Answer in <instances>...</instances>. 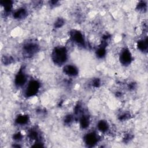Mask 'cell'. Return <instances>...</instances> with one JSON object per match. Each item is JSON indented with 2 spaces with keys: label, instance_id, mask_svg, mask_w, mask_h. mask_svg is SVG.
<instances>
[{
  "label": "cell",
  "instance_id": "cell-1",
  "mask_svg": "<svg viewBox=\"0 0 148 148\" xmlns=\"http://www.w3.org/2000/svg\"><path fill=\"white\" fill-rule=\"evenodd\" d=\"M51 56L53 61L56 65H62L67 60V50L64 46H57L53 50Z\"/></svg>",
  "mask_w": 148,
  "mask_h": 148
},
{
  "label": "cell",
  "instance_id": "cell-2",
  "mask_svg": "<svg viewBox=\"0 0 148 148\" xmlns=\"http://www.w3.org/2000/svg\"><path fill=\"white\" fill-rule=\"evenodd\" d=\"M40 88V83L36 80H30L27 84L25 88V95L27 97H31L36 95Z\"/></svg>",
  "mask_w": 148,
  "mask_h": 148
},
{
  "label": "cell",
  "instance_id": "cell-3",
  "mask_svg": "<svg viewBox=\"0 0 148 148\" xmlns=\"http://www.w3.org/2000/svg\"><path fill=\"white\" fill-rule=\"evenodd\" d=\"M39 50V46L37 43L33 42H28L25 43L23 47V53L28 57L34 56Z\"/></svg>",
  "mask_w": 148,
  "mask_h": 148
},
{
  "label": "cell",
  "instance_id": "cell-4",
  "mask_svg": "<svg viewBox=\"0 0 148 148\" xmlns=\"http://www.w3.org/2000/svg\"><path fill=\"white\" fill-rule=\"evenodd\" d=\"M71 40L79 46H85V40L83 34L77 30H72L70 32Z\"/></svg>",
  "mask_w": 148,
  "mask_h": 148
},
{
  "label": "cell",
  "instance_id": "cell-5",
  "mask_svg": "<svg viewBox=\"0 0 148 148\" xmlns=\"http://www.w3.org/2000/svg\"><path fill=\"white\" fill-rule=\"evenodd\" d=\"M132 54L128 49L124 48L120 51L119 60L120 63L123 65H128L132 61Z\"/></svg>",
  "mask_w": 148,
  "mask_h": 148
},
{
  "label": "cell",
  "instance_id": "cell-6",
  "mask_svg": "<svg viewBox=\"0 0 148 148\" xmlns=\"http://www.w3.org/2000/svg\"><path fill=\"white\" fill-rule=\"evenodd\" d=\"M99 138L96 132H90L87 133L84 137L85 144L88 147H92L98 142Z\"/></svg>",
  "mask_w": 148,
  "mask_h": 148
},
{
  "label": "cell",
  "instance_id": "cell-7",
  "mask_svg": "<svg viewBox=\"0 0 148 148\" xmlns=\"http://www.w3.org/2000/svg\"><path fill=\"white\" fill-rule=\"evenodd\" d=\"M27 78L23 68H21L16 75L14 77V84L17 87L23 86L27 82Z\"/></svg>",
  "mask_w": 148,
  "mask_h": 148
},
{
  "label": "cell",
  "instance_id": "cell-8",
  "mask_svg": "<svg viewBox=\"0 0 148 148\" xmlns=\"http://www.w3.org/2000/svg\"><path fill=\"white\" fill-rule=\"evenodd\" d=\"M63 72L69 77H75L78 75V69L74 65H65L63 68Z\"/></svg>",
  "mask_w": 148,
  "mask_h": 148
},
{
  "label": "cell",
  "instance_id": "cell-9",
  "mask_svg": "<svg viewBox=\"0 0 148 148\" xmlns=\"http://www.w3.org/2000/svg\"><path fill=\"white\" fill-rule=\"evenodd\" d=\"M97 128L98 131L102 133L108 132L109 131L110 127L107 121L105 120H99L97 125Z\"/></svg>",
  "mask_w": 148,
  "mask_h": 148
},
{
  "label": "cell",
  "instance_id": "cell-10",
  "mask_svg": "<svg viewBox=\"0 0 148 148\" xmlns=\"http://www.w3.org/2000/svg\"><path fill=\"white\" fill-rule=\"evenodd\" d=\"M27 14V11L24 8H20L16 10L13 13V16L15 19H22L24 18Z\"/></svg>",
  "mask_w": 148,
  "mask_h": 148
},
{
  "label": "cell",
  "instance_id": "cell-11",
  "mask_svg": "<svg viewBox=\"0 0 148 148\" xmlns=\"http://www.w3.org/2000/svg\"><path fill=\"white\" fill-rule=\"evenodd\" d=\"M28 121L29 117L25 114H20L18 116L15 120L16 123L19 125H24L28 123Z\"/></svg>",
  "mask_w": 148,
  "mask_h": 148
},
{
  "label": "cell",
  "instance_id": "cell-12",
  "mask_svg": "<svg viewBox=\"0 0 148 148\" xmlns=\"http://www.w3.org/2000/svg\"><path fill=\"white\" fill-rule=\"evenodd\" d=\"M79 124L82 128L86 129L90 125V119L87 115L83 114L79 119Z\"/></svg>",
  "mask_w": 148,
  "mask_h": 148
},
{
  "label": "cell",
  "instance_id": "cell-13",
  "mask_svg": "<svg viewBox=\"0 0 148 148\" xmlns=\"http://www.w3.org/2000/svg\"><path fill=\"white\" fill-rule=\"evenodd\" d=\"M137 47L138 49L141 51H147V39L146 37L140 40L137 43Z\"/></svg>",
  "mask_w": 148,
  "mask_h": 148
},
{
  "label": "cell",
  "instance_id": "cell-14",
  "mask_svg": "<svg viewBox=\"0 0 148 148\" xmlns=\"http://www.w3.org/2000/svg\"><path fill=\"white\" fill-rule=\"evenodd\" d=\"M106 49L105 47L104 46H100L97 50L96 51V54L98 58H102L104 57L106 55Z\"/></svg>",
  "mask_w": 148,
  "mask_h": 148
},
{
  "label": "cell",
  "instance_id": "cell-15",
  "mask_svg": "<svg viewBox=\"0 0 148 148\" xmlns=\"http://www.w3.org/2000/svg\"><path fill=\"white\" fill-rule=\"evenodd\" d=\"M147 8V5L146 3H145V2L143 1H141L139 3V4L137 5V9L139 10V11H142V12H144L145 10H146Z\"/></svg>",
  "mask_w": 148,
  "mask_h": 148
},
{
  "label": "cell",
  "instance_id": "cell-16",
  "mask_svg": "<svg viewBox=\"0 0 148 148\" xmlns=\"http://www.w3.org/2000/svg\"><path fill=\"white\" fill-rule=\"evenodd\" d=\"M64 24V20L62 18H59L56 20V21L54 23V27L56 28H61V27H62Z\"/></svg>",
  "mask_w": 148,
  "mask_h": 148
},
{
  "label": "cell",
  "instance_id": "cell-17",
  "mask_svg": "<svg viewBox=\"0 0 148 148\" xmlns=\"http://www.w3.org/2000/svg\"><path fill=\"white\" fill-rule=\"evenodd\" d=\"M13 60V59L10 56H5L2 58V61L3 62L4 64H5V65H9V64H11Z\"/></svg>",
  "mask_w": 148,
  "mask_h": 148
},
{
  "label": "cell",
  "instance_id": "cell-18",
  "mask_svg": "<svg viewBox=\"0 0 148 148\" xmlns=\"http://www.w3.org/2000/svg\"><path fill=\"white\" fill-rule=\"evenodd\" d=\"M73 117L72 115L68 114V115H66L65 117H64V121L65 124H71V123L73 121Z\"/></svg>",
  "mask_w": 148,
  "mask_h": 148
},
{
  "label": "cell",
  "instance_id": "cell-19",
  "mask_svg": "<svg viewBox=\"0 0 148 148\" xmlns=\"http://www.w3.org/2000/svg\"><path fill=\"white\" fill-rule=\"evenodd\" d=\"M101 81L98 78H96V79H94L92 83H91V84L92 86L94 87H95V88H97V87H99L101 85Z\"/></svg>",
  "mask_w": 148,
  "mask_h": 148
},
{
  "label": "cell",
  "instance_id": "cell-20",
  "mask_svg": "<svg viewBox=\"0 0 148 148\" xmlns=\"http://www.w3.org/2000/svg\"><path fill=\"white\" fill-rule=\"evenodd\" d=\"M23 135L20 132H17L13 135V138L16 142H20L23 139Z\"/></svg>",
  "mask_w": 148,
  "mask_h": 148
}]
</instances>
